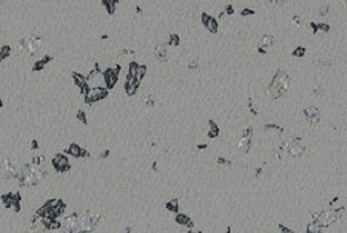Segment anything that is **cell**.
Here are the masks:
<instances>
[{
    "instance_id": "1",
    "label": "cell",
    "mask_w": 347,
    "mask_h": 233,
    "mask_svg": "<svg viewBox=\"0 0 347 233\" xmlns=\"http://www.w3.org/2000/svg\"><path fill=\"white\" fill-rule=\"evenodd\" d=\"M290 82V78L288 73L284 70H277L276 74L274 76L272 82L269 83L267 88V93L272 99H278L283 97L285 93L287 92Z\"/></svg>"
},
{
    "instance_id": "2",
    "label": "cell",
    "mask_w": 347,
    "mask_h": 233,
    "mask_svg": "<svg viewBox=\"0 0 347 233\" xmlns=\"http://www.w3.org/2000/svg\"><path fill=\"white\" fill-rule=\"evenodd\" d=\"M284 150L288 152V154L294 158H300L305 154L306 148L301 144V139L300 138H295L294 140L289 141L287 143H284L281 145Z\"/></svg>"
},
{
    "instance_id": "3",
    "label": "cell",
    "mask_w": 347,
    "mask_h": 233,
    "mask_svg": "<svg viewBox=\"0 0 347 233\" xmlns=\"http://www.w3.org/2000/svg\"><path fill=\"white\" fill-rule=\"evenodd\" d=\"M304 114L308 122L312 124H317L320 121L319 109L315 105H308L304 109Z\"/></svg>"
},
{
    "instance_id": "4",
    "label": "cell",
    "mask_w": 347,
    "mask_h": 233,
    "mask_svg": "<svg viewBox=\"0 0 347 233\" xmlns=\"http://www.w3.org/2000/svg\"><path fill=\"white\" fill-rule=\"evenodd\" d=\"M251 134H253V130H251L250 128H248L245 131V133H244V137L242 138V140L239 141V149H240L244 153H247V152L250 150Z\"/></svg>"
},
{
    "instance_id": "5",
    "label": "cell",
    "mask_w": 347,
    "mask_h": 233,
    "mask_svg": "<svg viewBox=\"0 0 347 233\" xmlns=\"http://www.w3.org/2000/svg\"><path fill=\"white\" fill-rule=\"evenodd\" d=\"M22 43L25 45H21L22 47H25L29 52H35L40 46H41V40L39 38H35V37H29V38H26L22 41Z\"/></svg>"
},
{
    "instance_id": "6",
    "label": "cell",
    "mask_w": 347,
    "mask_h": 233,
    "mask_svg": "<svg viewBox=\"0 0 347 233\" xmlns=\"http://www.w3.org/2000/svg\"><path fill=\"white\" fill-rule=\"evenodd\" d=\"M275 37L272 35H266L264 36V38H263V40H261V43L260 46L261 48H264V49H266L267 50V48H269V47H273L274 45H275Z\"/></svg>"
},
{
    "instance_id": "7",
    "label": "cell",
    "mask_w": 347,
    "mask_h": 233,
    "mask_svg": "<svg viewBox=\"0 0 347 233\" xmlns=\"http://www.w3.org/2000/svg\"><path fill=\"white\" fill-rule=\"evenodd\" d=\"M204 23H205V26L208 28V30H210L211 32H216V31H217V22H216L213 18L207 17L206 15H204Z\"/></svg>"
},
{
    "instance_id": "8",
    "label": "cell",
    "mask_w": 347,
    "mask_h": 233,
    "mask_svg": "<svg viewBox=\"0 0 347 233\" xmlns=\"http://www.w3.org/2000/svg\"><path fill=\"white\" fill-rule=\"evenodd\" d=\"M116 81H117V73H115L113 71H108L106 73V82H107V85L109 87H113Z\"/></svg>"
},
{
    "instance_id": "9",
    "label": "cell",
    "mask_w": 347,
    "mask_h": 233,
    "mask_svg": "<svg viewBox=\"0 0 347 233\" xmlns=\"http://www.w3.org/2000/svg\"><path fill=\"white\" fill-rule=\"evenodd\" d=\"M264 129H265V130H268V131H276V132H278L279 134H281V133L284 132V129L281 128V127H279L278 124H275V123L266 124L265 127H264Z\"/></svg>"
},
{
    "instance_id": "10",
    "label": "cell",
    "mask_w": 347,
    "mask_h": 233,
    "mask_svg": "<svg viewBox=\"0 0 347 233\" xmlns=\"http://www.w3.org/2000/svg\"><path fill=\"white\" fill-rule=\"evenodd\" d=\"M320 229H322V228H320L319 226V224H318V223H317V222L316 221H312L310 222V223H309V224H308V226H307V232L308 233H317V232H320Z\"/></svg>"
},
{
    "instance_id": "11",
    "label": "cell",
    "mask_w": 347,
    "mask_h": 233,
    "mask_svg": "<svg viewBox=\"0 0 347 233\" xmlns=\"http://www.w3.org/2000/svg\"><path fill=\"white\" fill-rule=\"evenodd\" d=\"M305 52H306V48L305 47H297L295 50L293 51V56L294 57H297V58H301V57H304Z\"/></svg>"
},
{
    "instance_id": "12",
    "label": "cell",
    "mask_w": 347,
    "mask_h": 233,
    "mask_svg": "<svg viewBox=\"0 0 347 233\" xmlns=\"http://www.w3.org/2000/svg\"><path fill=\"white\" fill-rule=\"evenodd\" d=\"M209 136L210 137H216L217 134H218V128H217V125L215 123H213L210 121V131H209Z\"/></svg>"
},
{
    "instance_id": "13",
    "label": "cell",
    "mask_w": 347,
    "mask_h": 233,
    "mask_svg": "<svg viewBox=\"0 0 347 233\" xmlns=\"http://www.w3.org/2000/svg\"><path fill=\"white\" fill-rule=\"evenodd\" d=\"M69 152H70L71 154H74V155H76V157H78V155H80V152H81V150H80V149H79V148L77 147L76 144H72V145L70 147V151H69Z\"/></svg>"
},
{
    "instance_id": "14",
    "label": "cell",
    "mask_w": 347,
    "mask_h": 233,
    "mask_svg": "<svg viewBox=\"0 0 347 233\" xmlns=\"http://www.w3.org/2000/svg\"><path fill=\"white\" fill-rule=\"evenodd\" d=\"M315 63L317 65V66H320V67H329V66H331V62L328 61V60H316Z\"/></svg>"
},
{
    "instance_id": "15",
    "label": "cell",
    "mask_w": 347,
    "mask_h": 233,
    "mask_svg": "<svg viewBox=\"0 0 347 233\" xmlns=\"http://www.w3.org/2000/svg\"><path fill=\"white\" fill-rule=\"evenodd\" d=\"M318 29L322 31H324V32H327V31H329V24H327V23H323L320 22L318 23Z\"/></svg>"
},
{
    "instance_id": "16",
    "label": "cell",
    "mask_w": 347,
    "mask_h": 233,
    "mask_svg": "<svg viewBox=\"0 0 347 233\" xmlns=\"http://www.w3.org/2000/svg\"><path fill=\"white\" fill-rule=\"evenodd\" d=\"M278 229H279V231H281V232H286V233H293V232H294V231H292V230L288 229L287 226H285V225L281 224V223L278 225Z\"/></svg>"
},
{
    "instance_id": "17",
    "label": "cell",
    "mask_w": 347,
    "mask_h": 233,
    "mask_svg": "<svg viewBox=\"0 0 347 233\" xmlns=\"http://www.w3.org/2000/svg\"><path fill=\"white\" fill-rule=\"evenodd\" d=\"M177 221L179 222V223H181V224H187L188 217H186L185 215H178L177 217Z\"/></svg>"
},
{
    "instance_id": "18",
    "label": "cell",
    "mask_w": 347,
    "mask_h": 233,
    "mask_svg": "<svg viewBox=\"0 0 347 233\" xmlns=\"http://www.w3.org/2000/svg\"><path fill=\"white\" fill-rule=\"evenodd\" d=\"M328 11H329V7H328V6H324V7L320 8V11L319 12H320V15L325 17V16H327Z\"/></svg>"
},
{
    "instance_id": "19",
    "label": "cell",
    "mask_w": 347,
    "mask_h": 233,
    "mask_svg": "<svg viewBox=\"0 0 347 233\" xmlns=\"http://www.w3.org/2000/svg\"><path fill=\"white\" fill-rule=\"evenodd\" d=\"M249 111L251 113H254V114H257V110H256V105H255V103H254L253 101H250L249 102Z\"/></svg>"
},
{
    "instance_id": "20",
    "label": "cell",
    "mask_w": 347,
    "mask_h": 233,
    "mask_svg": "<svg viewBox=\"0 0 347 233\" xmlns=\"http://www.w3.org/2000/svg\"><path fill=\"white\" fill-rule=\"evenodd\" d=\"M293 22L296 24V27H299L301 20H300V18L298 17V16H295V17H293Z\"/></svg>"
},
{
    "instance_id": "21",
    "label": "cell",
    "mask_w": 347,
    "mask_h": 233,
    "mask_svg": "<svg viewBox=\"0 0 347 233\" xmlns=\"http://www.w3.org/2000/svg\"><path fill=\"white\" fill-rule=\"evenodd\" d=\"M310 27H312V29H313V32H314V35H316V33H317V31L319 30V29H318V23L312 22V23H310Z\"/></svg>"
},
{
    "instance_id": "22",
    "label": "cell",
    "mask_w": 347,
    "mask_h": 233,
    "mask_svg": "<svg viewBox=\"0 0 347 233\" xmlns=\"http://www.w3.org/2000/svg\"><path fill=\"white\" fill-rule=\"evenodd\" d=\"M178 42H179V39L177 38L176 36H172V40H170V45H178Z\"/></svg>"
},
{
    "instance_id": "23",
    "label": "cell",
    "mask_w": 347,
    "mask_h": 233,
    "mask_svg": "<svg viewBox=\"0 0 347 233\" xmlns=\"http://www.w3.org/2000/svg\"><path fill=\"white\" fill-rule=\"evenodd\" d=\"M255 13V11H253V10H249V9H245L244 11L242 12L243 16H247V15H254Z\"/></svg>"
},
{
    "instance_id": "24",
    "label": "cell",
    "mask_w": 347,
    "mask_h": 233,
    "mask_svg": "<svg viewBox=\"0 0 347 233\" xmlns=\"http://www.w3.org/2000/svg\"><path fill=\"white\" fill-rule=\"evenodd\" d=\"M78 119H79V120H81L82 122H85V123H86V119H85V114H84V112H82V111H80V112L78 113Z\"/></svg>"
},
{
    "instance_id": "25",
    "label": "cell",
    "mask_w": 347,
    "mask_h": 233,
    "mask_svg": "<svg viewBox=\"0 0 347 233\" xmlns=\"http://www.w3.org/2000/svg\"><path fill=\"white\" fill-rule=\"evenodd\" d=\"M218 160H219V161H218L219 163H222V164H230L229 161H227L226 159H222V158H219Z\"/></svg>"
},
{
    "instance_id": "26",
    "label": "cell",
    "mask_w": 347,
    "mask_h": 233,
    "mask_svg": "<svg viewBox=\"0 0 347 233\" xmlns=\"http://www.w3.org/2000/svg\"><path fill=\"white\" fill-rule=\"evenodd\" d=\"M233 12H234L233 7H231V6H227V13H228V15H231Z\"/></svg>"
},
{
    "instance_id": "27",
    "label": "cell",
    "mask_w": 347,
    "mask_h": 233,
    "mask_svg": "<svg viewBox=\"0 0 347 233\" xmlns=\"http://www.w3.org/2000/svg\"><path fill=\"white\" fill-rule=\"evenodd\" d=\"M270 1H272V2H275L276 4H281L285 2V0H270Z\"/></svg>"
},
{
    "instance_id": "28",
    "label": "cell",
    "mask_w": 347,
    "mask_h": 233,
    "mask_svg": "<svg viewBox=\"0 0 347 233\" xmlns=\"http://www.w3.org/2000/svg\"><path fill=\"white\" fill-rule=\"evenodd\" d=\"M260 173H261V168H257L256 169V175L260 174Z\"/></svg>"
}]
</instances>
